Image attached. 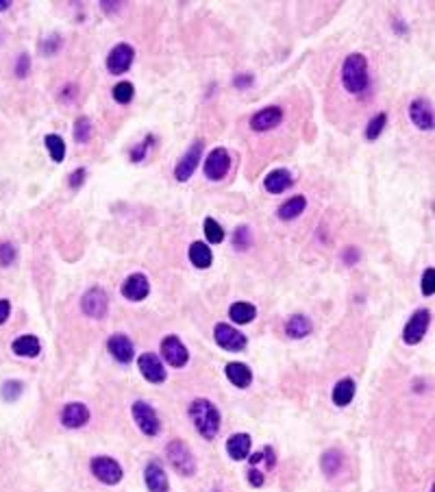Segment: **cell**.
I'll return each instance as SVG.
<instances>
[{"label": "cell", "instance_id": "obj_1", "mask_svg": "<svg viewBox=\"0 0 435 492\" xmlns=\"http://www.w3.org/2000/svg\"><path fill=\"white\" fill-rule=\"evenodd\" d=\"M190 418L205 440H213L220 431V410L209 398H194L190 405Z\"/></svg>", "mask_w": 435, "mask_h": 492}, {"label": "cell", "instance_id": "obj_2", "mask_svg": "<svg viewBox=\"0 0 435 492\" xmlns=\"http://www.w3.org/2000/svg\"><path fill=\"white\" fill-rule=\"evenodd\" d=\"M342 83L346 87V92L351 94H364L368 85H370V77H368V61L361 52H353L346 57L342 66Z\"/></svg>", "mask_w": 435, "mask_h": 492}, {"label": "cell", "instance_id": "obj_3", "mask_svg": "<svg viewBox=\"0 0 435 492\" xmlns=\"http://www.w3.org/2000/svg\"><path fill=\"white\" fill-rule=\"evenodd\" d=\"M166 453H168V460L170 464L174 466V470H178L181 475L185 477H192L196 472V460L190 451V447L181 440H172L168 447H166Z\"/></svg>", "mask_w": 435, "mask_h": 492}, {"label": "cell", "instance_id": "obj_4", "mask_svg": "<svg viewBox=\"0 0 435 492\" xmlns=\"http://www.w3.org/2000/svg\"><path fill=\"white\" fill-rule=\"evenodd\" d=\"M89 468H92V475L107 484V486H116L122 482V466L114 460V458H107V455H98V458H92L89 462Z\"/></svg>", "mask_w": 435, "mask_h": 492}, {"label": "cell", "instance_id": "obj_5", "mask_svg": "<svg viewBox=\"0 0 435 492\" xmlns=\"http://www.w3.org/2000/svg\"><path fill=\"white\" fill-rule=\"evenodd\" d=\"M131 414H133V421L137 423V427L142 429V433L146 435H157L161 431V421L155 412L153 405H148L146 401H135L131 405Z\"/></svg>", "mask_w": 435, "mask_h": 492}, {"label": "cell", "instance_id": "obj_6", "mask_svg": "<svg viewBox=\"0 0 435 492\" xmlns=\"http://www.w3.org/2000/svg\"><path fill=\"white\" fill-rule=\"evenodd\" d=\"M203 149H205V142L203 140H196L192 144V149L183 157H181V161L176 163V170H174L176 181L185 184L188 179H192V174L198 168V163H201V159H203Z\"/></svg>", "mask_w": 435, "mask_h": 492}, {"label": "cell", "instance_id": "obj_7", "mask_svg": "<svg viewBox=\"0 0 435 492\" xmlns=\"http://www.w3.org/2000/svg\"><path fill=\"white\" fill-rule=\"evenodd\" d=\"M213 336H215L218 346H222V349H227V351H244L246 349V336L227 322H218L213 327Z\"/></svg>", "mask_w": 435, "mask_h": 492}, {"label": "cell", "instance_id": "obj_8", "mask_svg": "<svg viewBox=\"0 0 435 492\" xmlns=\"http://www.w3.org/2000/svg\"><path fill=\"white\" fill-rule=\"evenodd\" d=\"M135 50L129 44H116L107 54V70L112 75H124L126 70L133 66Z\"/></svg>", "mask_w": 435, "mask_h": 492}, {"label": "cell", "instance_id": "obj_9", "mask_svg": "<svg viewBox=\"0 0 435 492\" xmlns=\"http://www.w3.org/2000/svg\"><path fill=\"white\" fill-rule=\"evenodd\" d=\"M429 325H431V312H429V309H418V312H415L409 318V322L405 325V329H403L405 344H418V342H422V338L427 336Z\"/></svg>", "mask_w": 435, "mask_h": 492}, {"label": "cell", "instance_id": "obj_10", "mask_svg": "<svg viewBox=\"0 0 435 492\" xmlns=\"http://www.w3.org/2000/svg\"><path fill=\"white\" fill-rule=\"evenodd\" d=\"M231 170V155L227 149H213L205 159V177L209 181H220Z\"/></svg>", "mask_w": 435, "mask_h": 492}, {"label": "cell", "instance_id": "obj_11", "mask_svg": "<svg viewBox=\"0 0 435 492\" xmlns=\"http://www.w3.org/2000/svg\"><path fill=\"white\" fill-rule=\"evenodd\" d=\"M161 355L174 368H183L185 364H188V359H190V353L185 349V344L181 342L176 336H166V338L161 340Z\"/></svg>", "mask_w": 435, "mask_h": 492}, {"label": "cell", "instance_id": "obj_12", "mask_svg": "<svg viewBox=\"0 0 435 492\" xmlns=\"http://www.w3.org/2000/svg\"><path fill=\"white\" fill-rule=\"evenodd\" d=\"M81 307H83V312L89 316V318H102L107 314V307H109V297L102 288H92V290H87V292L83 295L81 299Z\"/></svg>", "mask_w": 435, "mask_h": 492}, {"label": "cell", "instance_id": "obj_13", "mask_svg": "<svg viewBox=\"0 0 435 492\" xmlns=\"http://www.w3.org/2000/svg\"><path fill=\"white\" fill-rule=\"evenodd\" d=\"M137 368H139L142 377L151 381V384H163L168 377V371L163 368L161 359L155 353H142L137 359Z\"/></svg>", "mask_w": 435, "mask_h": 492}, {"label": "cell", "instance_id": "obj_14", "mask_svg": "<svg viewBox=\"0 0 435 492\" xmlns=\"http://www.w3.org/2000/svg\"><path fill=\"white\" fill-rule=\"evenodd\" d=\"M148 292H151L148 277L142 275V272H133L122 283V297L129 301H144L148 297Z\"/></svg>", "mask_w": 435, "mask_h": 492}, {"label": "cell", "instance_id": "obj_15", "mask_svg": "<svg viewBox=\"0 0 435 492\" xmlns=\"http://www.w3.org/2000/svg\"><path fill=\"white\" fill-rule=\"evenodd\" d=\"M281 122H283L281 107H264L261 112H257L255 116L250 118V129L264 133V131H270V129H277Z\"/></svg>", "mask_w": 435, "mask_h": 492}, {"label": "cell", "instance_id": "obj_16", "mask_svg": "<svg viewBox=\"0 0 435 492\" xmlns=\"http://www.w3.org/2000/svg\"><path fill=\"white\" fill-rule=\"evenodd\" d=\"M107 349L109 353H112V357L120 364H129L133 361V342L129 340V336H124V334H114L112 338H109L107 342Z\"/></svg>", "mask_w": 435, "mask_h": 492}, {"label": "cell", "instance_id": "obj_17", "mask_svg": "<svg viewBox=\"0 0 435 492\" xmlns=\"http://www.w3.org/2000/svg\"><path fill=\"white\" fill-rule=\"evenodd\" d=\"M409 118L415 126H418V129L431 131L433 129V107H431V103L425 100V98H415L409 105Z\"/></svg>", "mask_w": 435, "mask_h": 492}, {"label": "cell", "instance_id": "obj_18", "mask_svg": "<svg viewBox=\"0 0 435 492\" xmlns=\"http://www.w3.org/2000/svg\"><path fill=\"white\" fill-rule=\"evenodd\" d=\"M144 482H146L148 492H168L170 482L163 466L159 462H148L146 470H144Z\"/></svg>", "mask_w": 435, "mask_h": 492}, {"label": "cell", "instance_id": "obj_19", "mask_svg": "<svg viewBox=\"0 0 435 492\" xmlns=\"http://www.w3.org/2000/svg\"><path fill=\"white\" fill-rule=\"evenodd\" d=\"M89 421V410L83 403H68L61 412V423L68 429H79L85 427Z\"/></svg>", "mask_w": 435, "mask_h": 492}, {"label": "cell", "instance_id": "obj_20", "mask_svg": "<svg viewBox=\"0 0 435 492\" xmlns=\"http://www.w3.org/2000/svg\"><path fill=\"white\" fill-rule=\"evenodd\" d=\"M292 174L285 168H277V170H270L264 179V188L270 194H283L289 186H292Z\"/></svg>", "mask_w": 435, "mask_h": 492}, {"label": "cell", "instance_id": "obj_21", "mask_svg": "<svg viewBox=\"0 0 435 492\" xmlns=\"http://www.w3.org/2000/svg\"><path fill=\"white\" fill-rule=\"evenodd\" d=\"M250 445H252V440H250L248 433H233L231 438L227 440V453L235 462H242V460L248 458Z\"/></svg>", "mask_w": 435, "mask_h": 492}, {"label": "cell", "instance_id": "obj_22", "mask_svg": "<svg viewBox=\"0 0 435 492\" xmlns=\"http://www.w3.org/2000/svg\"><path fill=\"white\" fill-rule=\"evenodd\" d=\"M224 371H227V377H229V381L233 386L248 388L252 384V371L242 361H229Z\"/></svg>", "mask_w": 435, "mask_h": 492}, {"label": "cell", "instance_id": "obj_23", "mask_svg": "<svg viewBox=\"0 0 435 492\" xmlns=\"http://www.w3.org/2000/svg\"><path fill=\"white\" fill-rule=\"evenodd\" d=\"M11 349L17 357H38L40 351H42V344L40 340L35 338V336H20V338H15L13 344H11Z\"/></svg>", "mask_w": 435, "mask_h": 492}, {"label": "cell", "instance_id": "obj_24", "mask_svg": "<svg viewBox=\"0 0 435 492\" xmlns=\"http://www.w3.org/2000/svg\"><path fill=\"white\" fill-rule=\"evenodd\" d=\"M355 392H357V388H355V381L353 379H339L337 384H335V388H333V403L337 405V408H346L351 401L355 398Z\"/></svg>", "mask_w": 435, "mask_h": 492}, {"label": "cell", "instance_id": "obj_25", "mask_svg": "<svg viewBox=\"0 0 435 492\" xmlns=\"http://www.w3.org/2000/svg\"><path fill=\"white\" fill-rule=\"evenodd\" d=\"M285 334L289 338H294V340L307 338L312 334V320L307 316H303V314H296L285 322Z\"/></svg>", "mask_w": 435, "mask_h": 492}, {"label": "cell", "instance_id": "obj_26", "mask_svg": "<svg viewBox=\"0 0 435 492\" xmlns=\"http://www.w3.org/2000/svg\"><path fill=\"white\" fill-rule=\"evenodd\" d=\"M305 207H307L305 196H292L277 209V216L281 218V221H294V218H298L305 211Z\"/></svg>", "mask_w": 435, "mask_h": 492}, {"label": "cell", "instance_id": "obj_27", "mask_svg": "<svg viewBox=\"0 0 435 492\" xmlns=\"http://www.w3.org/2000/svg\"><path fill=\"white\" fill-rule=\"evenodd\" d=\"M190 262H192L196 268L205 270V268H209L211 262H213V253H211V248H209L207 244H203V242H192V246H190Z\"/></svg>", "mask_w": 435, "mask_h": 492}, {"label": "cell", "instance_id": "obj_28", "mask_svg": "<svg viewBox=\"0 0 435 492\" xmlns=\"http://www.w3.org/2000/svg\"><path fill=\"white\" fill-rule=\"evenodd\" d=\"M229 316H231V320H233V322H238V325H248L252 318L257 316V309H255V305L240 301V303H233V305L229 307Z\"/></svg>", "mask_w": 435, "mask_h": 492}, {"label": "cell", "instance_id": "obj_29", "mask_svg": "<svg viewBox=\"0 0 435 492\" xmlns=\"http://www.w3.org/2000/svg\"><path fill=\"white\" fill-rule=\"evenodd\" d=\"M342 464H344V455H342V451H337V449H329V451H324V453H322L320 466H322V470H324V475H326V477H335V475H337V470L342 468Z\"/></svg>", "mask_w": 435, "mask_h": 492}, {"label": "cell", "instance_id": "obj_30", "mask_svg": "<svg viewBox=\"0 0 435 492\" xmlns=\"http://www.w3.org/2000/svg\"><path fill=\"white\" fill-rule=\"evenodd\" d=\"M44 144H46V151L50 153L52 161H57V163L63 161V157H66V142H63V137L50 133V135L44 137Z\"/></svg>", "mask_w": 435, "mask_h": 492}, {"label": "cell", "instance_id": "obj_31", "mask_svg": "<svg viewBox=\"0 0 435 492\" xmlns=\"http://www.w3.org/2000/svg\"><path fill=\"white\" fill-rule=\"evenodd\" d=\"M205 238L211 244H220L224 240V229L220 227V223L213 221V218H205Z\"/></svg>", "mask_w": 435, "mask_h": 492}, {"label": "cell", "instance_id": "obj_32", "mask_svg": "<svg viewBox=\"0 0 435 492\" xmlns=\"http://www.w3.org/2000/svg\"><path fill=\"white\" fill-rule=\"evenodd\" d=\"M133 94H135V87L133 83L129 81H120L116 87H114V100L120 103V105H126L133 100Z\"/></svg>", "mask_w": 435, "mask_h": 492}, {"label": "cell", "instance_id": "obj_33", "mask_svg": "<svg viewBox=\"0 0 435 492\" xmlns=\"http://www.w3.org/2000/svg\"><path fill=\"white\" fill-rule=\"evenodd\" d=\"M89 135H92V122H89V118H85V116H79L75 122V140L79 144H87Z\"/></svg>", "mask_w": 435, "mask_h": 492}, {"label": "cell", "instance_id": "obj_34", "mask_svg": "<svg viewBox=\"0 0 435 492\" xmlns=\"http://www.w3.org/2000/svg\"><path fill=\"white\" fill-rule=\"evenodd\" d=\"M386 126H388V116H386V114H376V116L368 122V126H366V137H368V140H376L381 133H383Z\"/></svg>", "mask_w": 435, "mask_h": 492}, {"label": "cell", "instance_id": "obj_35", "mask_svg": "<svg viewBox=\"0 0 435 492\" xmlns=\"http://www.w3.org/2000/svg\"><path fill=\"white\" fill-rule=\"evenodd\" d=\"M250 242H252V233H250V229H248L246 225H242V227L235 229V233H233V244H235V248L246 251V248L250 246Z\"/></svg>", "mask_w": 435, "mask_h": 492}, {"label": "cell", "instance_id": "obj_36", "mask_svg": "<svg viewBox=\"0 0 435 492\" xmlns=\"http://www.w3.org/2000/svg\"><path fill=\"white\" fill-rule=\"evenodd\" d=\"M153 142H155V137H153V135H146V137H144V142H139L137 147L131 151V161H133V163L144 161V157H146V151L153 147Z\"/></svg>", "mask_w": 435, "mask_h": 492}, {"label": "cell", "instance_id": "obj_37", "mask_svg": "<svg viewBox=\"0 0 435 492\" xmlns=\"http://www.w3.org/2000/svg\"><path fill=\"white\" fill-rule=\"evenodd\" d=\"M435 292V268H427L422 272V295L425 297H433Z\"/></svg>", "mask_w": 435, "mask_h": 492}, {"label": "cell", "instance_id": "obj_38", "mask_svg": "<svg viewBox=\"0 0 435 492\" xmlns=\"http://www.w3.org/2000/svg\"><path fill=\"white\" fill-rule=\"evenodd\" d=\"M22 392H24V388H22L20 381H7V384L3 386V398L5 401H15Z\"/></svg>", "mask_w": 435, "mask_h": 492}, {"label": "cell", "instance_id": "obj_39", "mask_svg": "<svg viewBox=\"0 0 435 492\" xmlns=\"http://www.w3.org/2000/svg\"><path fill=\"white\" fill-rule=\"evenodd\" d=\"M15 246L11 242H3L0 244V266H11V262L15 260Z\"/></svg>", "mask_w": 435, "mask_h": 492}, {"label": "cell", "instance_id": "obj_40", "mask_svg": "<svg viewBox=\"0 0 435 492\" xmlns=\"http://www.w3.org/2000/svg\"><path fill=\"white\" fill-rule=\"evenodd\" d=\"M29 70H31V59H29V54H20L17 57V66H15V75L24 79L29 75Z\"/></svg>", "mask_w": 435, "mask_h": 492}, {"label": "cell", "instance_id": "obj_41", "mask_svg": "<svg viewBox=\"0 0 435 492\" xmlns=\"http://www.w3.org/2000/svg\"><path fill=\"white\" fill-rule=\"evenodd\" d=\"M85 174H87V172H85V168H77L75 172H72V174L68 177L70 188H75V190H77V188H81V186L85 184Z\"/></svg>", "mask_w": 435, "mask_h": 492}, {"label": "cell", "instance_id": "obj_42", "mask_svg": "<svg viewBox=\"0 0 435 492\" xmlns=\"http://www.w3.org/2000/svg\"><path fill=\"white\" fill-rule=\"evenodd\" d=\"M248 484L255 486V488H261V486H264V472H259L255 466H252V468L248 470Z\"/></svg>", "mask_w": 435, "mask_h": 492}, {"label": "cell", "instance_id": "obj_43", "mask_svg": "<svg viewBox=\"0 0 435 492\" xmlns=\"http://www.w3.org/2000/svg\"><path fill=\"white\" fill-rule=\"evenodd\" d=\"M11 314V303L7 299H0V325H5Z\"/></svg>", "mask_w": 435, "mask_h": 492}, {"label": "cell", "instance_id": "obj_44", "mask_svg": "<svg viewBox=\"0 0 435 492\" xmlns=\"http://www.w3.org/2000/svg\"><path fill=\"white\" fill-rule=\"evenodd\" d=\"M250 83H252V75H238V77L233 79V85H235V87H240V89L250 87Z\"/></svg>", "mask_w": 435, "mask_h": 492}, {"label": "cell", "instance_id": "obj_45", "mask_svg": "<svg viewBox=\"0 0 435 492\" xmlns=\"http://www.w3.org/2000/svg\"><path fill=\"white\" fill-rule=\"evenodd\" d=\"M59 46H61V40L57 38V35H52V38L44 44V52H46V54H52V52L57 50Z\"/></svg>", "mask_w": 435, "mask_h": 492}, {"label": "cell", "instance_id": "obj_46", "mask_svg": "<svg viewBox=\"0 0 435 492\" xmlns=\"http://www.w3.org/2000/svg\"><path fill=\"white\" fill-rule=\"evenodd\" d=\"M357 260H359V251H357L355 246H349L346 253H344V262H346L349 266H353Z\"/></svg>", "mask_w": 435, "mask_h": 492}, {"label": "cell", "instance_id": "obj_47", "mask_svg": "<svg viewBox=\"0 0 435 492\" xmlns=\"http://www.w3.org/2000/svg\"><path fill=\"white\" fill-rule=\"evenodd\" d=\"M261 453L266 455V462H268V466H270V468L277 464V460H275V451H272V447H266Z\"/></svg>", "mask_w": 435, "mask_h": 492}, {"label": "cell", "instance_id": "obj_48", "mask_svg": "<svg viewBox=\"0 0 435 492\" xmlns=\"http://www.w3.org/2000/svg\"><path fill=\"white\" fill-rule=\"evenodd\" d=\"M248 460H250V464H252V466H255V464H259V462L264 460V453H261V451H259V453H252Z\"/></svg>", "mask_w": 435, "mask_h": 492}, {"label": "cell", "instance_id": "obj_49", "mask_svg": "<svg viewBox=\"0 0 435 492\" xmlns=\"http://www.w3.org/2000/svg\"><path fill=\"white\" fill-rule=\"evenodd\" d=\"M11 5V0H0V11H7Z\"/></svg>", "mask_w": 435, "mask_h": 492}]
</instances>
